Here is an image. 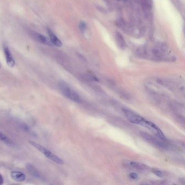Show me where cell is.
<instances>
[{"mask_svg":"<svg viewBox=\"0 0 185 185\" xmlns=\"http://www.w3.org/2000/svg\"><path fill=\"white\" fill-rule=\"evenodd\" d=\"M28 142L30 145H32L33 147H34L36 149H38L39 152H40L41 153L43 154L47 158H49L52 161H53L56 163L59 164V165L63 164V160L61 158H60L54 154L52 153L51 152H50L49 150L46 149L42 145H39V144L37 143L34 141H29Z\"/></svg>","mask_w":185,"mask_h":185,"instance_id":"cell-3","label":"cell"},{"mask_svg":"<svg viewBox=\"0 0 185 185\" xmlns=\"http://www.w3.org/2000/svg\"><path fill=\"white\" fill-rule=\"evenodd\" d=\"M3 179L2 176L0 175V185L3 184Z\"/></svg>","mask_w":185,"mask_h":185,"instance_id":"cell-16","label":"cell"},{"mask_svg":"<svg viewBox=\"0 0 185 185\" xmlns=\"http://www.w3.org/2000/svg\"><path fill=\"white\" fill-rule=\"evenodd\" d=\"M122 111L126 119L130 123L145 127V126L146 124L145 123H147L148 120L145 119L142 116H140V115L136 113L134 111H131V110L123 108Z\"/></svg>","mask_w":185,"mask_h":185,"instance_id":"cell-2","label":"cell"},{"mask_svg":"<svg viewBox=\"0 0 185 185\" xmlns=\"http://www.w3.org/2000/svg\"><path fill=\"white\" fill-rule=\"evenodd\" d=\"M26 167L28 171L33 176L35 177H36V178H41V175L40 173L33 165H32L30 163H27Z\"/></svg>","mask_w":185,"mask_h":185,"instance_id":"cell-10","label":"cell"},{"mask_svg":"<svg viewBox=\"0 0 185 185\" xmlns=\"http://www.w3.org/2000/svg\"><path fill=\"white\" fill-rule=\"evenodd\" d=\"M10 176L13 180L18 182H23L26 179V176L25 174L21 172L13 171L10 173Z\"/></svg>","mask_w":185,"mask_h":185,"instance_id":"cell-9","label":"cell"},{"mask_svg":"<svg viewBox=\"0 0 185 185\" xmlns=\"http://www.w3.org/2000/svg\"><path fill=\"white\" fill-rule=\"evenodd\" d=\"M0 68H1V63H0Z\"/></svg>","mask_w":185,"mask_h":185,"instance_id":"cell-17","label":"cell"},{"mask_svg":"<svg viewBox=\"0 0 185 185\" xmlns=\"http://www.w3.org/2000/svg\"><path fill=\"white\" fill-rule=\"evenodd\" d=\"M125 165H126L127 166L133 168L135 169L141 171H148L149 169V167L148 166L142 163L138 162L132 161H125Z\"/></svg>","mask_w":185,"mask_h":185,"instance_id":"cell-5","label":"cell"},{"mask_svg":"<svg viewBox=\"0 0 185 185\" xmlns=\"http://www.w3.org/2000/svg\"><path fill=\"white\" fill-rule=\"evenodd\" d=\"M152 172L154 174H155L156 175L158 176V177H163V173L162 171H161L160 170H159L158 169H156V168H154L152 169Z\"/></svg>","mask_w":185,"mask_h":185,"instance_id":"cell-13","label":"cell"},{"mask_svg":"<svg viewBox=\"0 0 185 185\" xmlns=\"http://www.w3.org/2000/svg\"><path fill=\"white\" fill-rule=\"evenodd\" d=\"M3 51L5 53V58L8 66L10 68H13L15 65V61L13 58V56L10 53L9 48L7 46H3Z\"/></svg>","mask_w":185,"mask_h":185,"instance_id":"cell-6","label":"cell"},{"mask_svg":"<svg viewBox=\"0 0 185 185\" xmlns=\"http://www.w3.org/2000/svg\"><path fill=\"white\" fill-rule=\"evenodd\" d=\"M0 141H2L7 145H14L13 141L10 140L8 136L5 135L2 132H0Z\"/></svg>","mask_w":185,"mask_h":185,"instance_id":"cell-12","label":"cell"},{"mask_svg":"<svg viewBox=\"0 0 185 185\" xmlns=\"http://www.w3.org/2000/svg\"><path fill=\"white\" fill-rule=\"evenodd\" d=\"M48 34L49 35L50 38V40L51 42L53 43V44L55 46H57L58 47H60L62 46V42L61 41L59 40V39L56 36V35L54 34V33L52 32L50 28L47 29Z\"/></svg>","mask_w":185,"mask_h":185,"instance_id":"cell-8","label":"cell"},{"mask_svg":"<svg viewBox=\"0 0 185 185\" xmlns=\"http://www.w3.org/2000/svg\"><path fill=\"white\" fill-rule=\"evenodd\" d=\"M33 36L35 37V39H36V41H38V42H40L42 44L50 46H54L50 39H48L47 37H46L44 35L35 33L33 34Z\"/></svg>","mask_w":185,"mask_h":185,"instance_id":"cell-7","label":"cell"},{"mask_svg":"<svg viewBox=\"0 0 185 185\" xmlns=\"http://www.w3.org/2000/svg\"><path fill=\"white\" fill-rule=\"evenodd\" d=\"M116 40L117 45L120 48L124 49L126 48V41L124 40L123 36H122V34L119 32H117L116 34Z\"/></svg>","mask_w":185,"mask_h":185,"instance_id":"cell-11","label":"cell"},{"mask_svg":"<svg viewBox=\"0 0 185 185\" xmlns=\"http://www.w3.org/2000/svg\"><path fill=\"white\" fill-rule=\"evenodd\" d=\"M141 135L145 141L158 148L165 149H168L169 147L168 142L166 141L167 140H162L158 137H155L145 132H141Z\"/></svg>","mask_w":185,"mask_h":185,"instance_id":"cell-4","label":"cell"},{"mask_svg":"<svg viewBox=\"0 0 185 185\" xmlns=\"http://www.w3.org/2000/svg\"><path fill=\"white\" fill-rule=\"evenodd\" d=\"M129 176L131 178V179H133V180H136L139 178L138 174H136V173H131Z\"/></svg>","mask_w":185,"mask_h":185,"instance_id":"cell-15","label":"cell"},{"mask_svg":"<svg viewBox=\"0 0 185 185\" xmlns=\"http://www.w3.org/2000/svg\"><path fill=\"white\" fill-rule=\"evenodd\" d=\"M58 86L60 90L66 97L76 103H81L82 100L81 96L68 83L65 81H60L58 83Z\"/></svg>","mask_w":185,"mask_h":185,"instance_id":"cell-1","label":"cell"},{"mask_svg":"<svg viewBox=\"0 0 185 185\" xmlns=\"http://www.w3.org/2000/svg\"><path fill=\"white\" fill-rule=\"evenodd\" d=\"M79 29H80L81 31V32H83V33H84L86 29V23L84 22V21H81L79 23Z\"/></svg>","mask_w":185,"mask_h":185,"instance_id":"cell-14","label":"cell"}]
</instances>
